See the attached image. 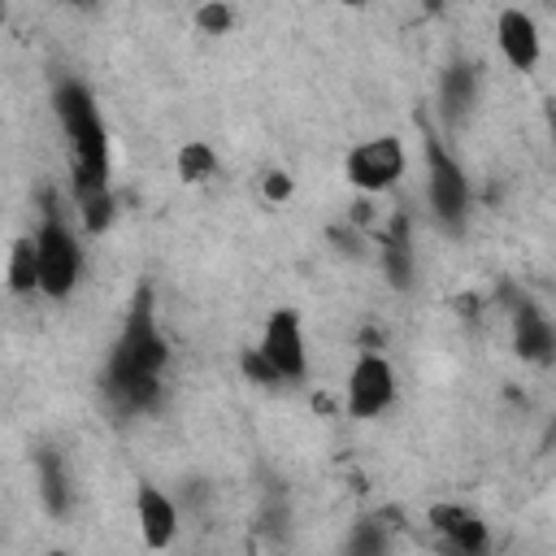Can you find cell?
<instances>
[{"instance_id": "8", "label": "cell", "mask_w": 556, "mask_h": 556, "mask_svg": "<svg viewBox=\"0 0 556 556\" xmlns=\"http://www.w3.org/2000/svg\"><path fill=\"white\" fill-rule=\"evenodd\" d=\"M369 252L387 278L391 291H413L417 287V248H413V230H408V213H391L378 222V230L369 235Z\"/></svg>"}, {"instance_id": "22", "label": "cell", "mask_w": 556, "mask_h": 556, "mask_svg": "<svg viewBox=\"0 0 556 556\" xmlns=\"http://www.w3.org/2000/svg\"><path fill=\"white\" fill-rule=\"evenodd\" d=\"M4 17H9V9H4V0H0V22H4Z\"/></svg>"}, {"instance_id": "9", "label": "cell", "mask_w": 556, "mask_h": 556, "mask_svg": "<svg viewBox=\"0 0 556 556\" xmlns=\"http://www.w3.org/2000/svg\"><path fill=\"white\" fill-rule=\"evenodd\" d=\"M495 48H500V56L517 74H530L543 61V30H539L534 13L517 9V4L500 9V17H495Z\"/></svg>"}, {"instance_id": "1", "label": "cell", "mask_w": 556, "mask_h": 556, "mask_svg": "<svg viewBox=\"0 0 556 556\" xmlns=\"http://www.w3.org/2000/svg\"><path fill=\"white\" fill-rule=\"evenodd\" d=\"M52 113L61 122V135L70 143V191L87 195L109 187V135L100 122V104L83 78H61L52 91Z\"/></svg>"}, {"instance_id": "12", "label": "cell", "mask_w": 556, "mask_h": 556, "mask_svg": "<svg viewBox=\"0 0 556 556\" xmlns=\"http://www.w3.org/2000/svg\"><path fill=\"white\" fill-rule=\"evenodd\" d=\"M508 317H513V348H517V356L530 361V365H552L556 330H552L547 313H539L530 300H521V304H513Z\"/></svg>"}, {"instance_id": "20", "label": "cell", "mask_w": 556, "mask_h": 556, "mask_svg": "<svg viewBox=\"0 0 556 556\" xmlns=\"http://www.w3.org/2000/svg\"><path fill=\"white\" fill-rule=\"evenodd\" d=\"M239 369H243V378H248V382H256V387H278V374L265 365V356H261L256 348H243Z\"/></svg>"}, {"instance_id": "17", "label": "cell", "mask_w": 556, "mask_h": 556, "mask_svg": "<svg viewBox=\"0 0 556 556\" xmlns=\"http://www.w3.org/2000/svg\"><path fill=\"white\" fill-rule=\"evenodd\" d=\"M39 495H43V508L52 517H61L70 508V473H65L61 456H52V452L39 456Z\"/></svg>"}, {"instance_id": "6", "label": "cell", "mask_w": 556, "mask_h": 556, "mask_svg": "<svg viewBox=\"0 0 556 556\" xmlns=\"http://www.w3.org/2000/svg\"><path fill=\"white\" fill-rule=\"evenodd\" d=\"M408 174V152L400 135H374L348 148L343 156V178L361 191V195H387L404 182Z\"/></svg>"}, {"instance_id": "14", "label": "cell", "mask_w": 556, "mask_h": 556, "mask_svg": "<svg viewBox=\"0 0 556 556\" xmlns=\"http://www.w3.org/2000/svg\"><path fill=\"white\" fill-rule=\"evenodd\" d=\"M4 287L9 295L26 300L39 295V252H35V235H17L4 252Z\"/></svg>"}, {"instance_id": "3", "label": "cell", "mask_w": 556, "mask_h": 556, "mask_svg": "<svg viewBox=\"0 0 556 556\" xmlns=\"http://www.w3.org/2000/svg\"><path fill=\"white\" fill-rule=\"evenodd\" d=\"M165 365H169V343L161 334V321H156V308H152V291L143 287L130 304V317L122 326V339L109 356V374H104V391H117L126 378H139V374H156L165 378Z\"/></svg>"}, {"instance_id": "18", "label": "cell", "mask_w": 556, "mask_h": 556, "mask_svg": "<svg viewBox=\"0 0 556 556\" xmlns=\"http://www.w3.org/2000/svg\"><path fill=\"white\" fill-rule=\"evenodd\" d=\"M191 22H195V30H200V35L222 39V35H230V30H235L239 13H235V4H230V0H200V4H195V13H191Z\"/></svg>"}, {"instance_id": "10", "label": "cell", "mask_w": 556, "mask_h": 556, "mask_svg": "<svg viewBox=\"0 0 556 556\" xmlns=\"http://www.w3.org/2000/svg\"><path fill=\"white\" fill-rule=\"evenodd\" d=\"M426 521H430V530L443 539V547H452V552H460V556H478V552L491 547L486 521H482L473 508H465V504L439 500V504L426 508Z\"/></svg>"}, {"instance_id": "2", "label": "cell", "mask_w": 556, "mask_h": 556, "mask_svg": "<svg viewBox=\"0 0 556 556\" xmlns=\"http://www.w3.org/2000/svg\"><path fill=\"white\" fill-rule=\"evenodd\" d=\"M421 161H426V200H430V217L443 235H465L469 213H473V187L469 174L460 165V156L443 143V135L434 126L421 122Z\"/></svg>"}, {"instance_id": "19", "label": "cell", "mask_w": 556, "mask_h": 556, "mask_svg": "<svg viewBox=\"0 0 556 556\" xmlns=\"http://www.w3.org/2000/svg\"><path fill=\"white\" fill-rule=\"evenodd\" d=\"M291 195H295V178H291L287 169H265V174H261V200H265V204L278 208V204H287Z\"/></svg>"}, {"instance_id": "4", "label": "cell", "mask_w": 556, "mask_h": 556, "mask_svg": "<svg viewBox=\"0 0 556 556\" xmlns=\"http://www.w3.org/2000/svg\"><path fill=\"white\" fill-rule=\"evenodd\" d=\"M35 252H39V295L70 300L83 278V235L56 208H43V222L35 230Z\"/></svg>"}, {"instance_id": "13", "label": "cell", "mask_w": 556, "mask_h": 556, "mask_svg": "<svg viewBox=\"0 0 556 556\" xmlns=\"http://www.w3.org/2000/svg\"><path fill=\"white\" fill-rule=\"evenodd\" d=\"M473 100H478V70L456 61L443 70L439 78V104H443V117L447 122H465L473 113Z\"/></svg>"}, {"instance_id": "7", "label": "cell", "mask_w": 556, "mask_h": 556, "mask_svg": "<svg viewBox=\"0 0 556 556\" xmlns=\"http://www.w3.org/2000/svg\"><path fill=\"white\" fill-rule=\"evenodd\" d=\"M256 352L265 365L278 374V382H304L308 374V343H304V321L295 308H274L261 326Z\"/></svg>"}, {"instance_id": "11", "label": "cell", "mask_w": 556, "mask_h": 556, "mask_svg": "<svg viewBox=\"0 0 556 556\" xmlns=\"http://www.w3.org/2000/svg\"><path fill=\"white\" fill-rule=\"evenodd\" d=\"M135 521H139V539L152 552L174 547V539H178V504L161 486L139 482V491H135Z\"/></svg>"}, {"instance_id": "16", "label": "cell", "mask_w": 556, "mask_h": 556, "mask_svg": "<svg viewBox=\"0 0 556 556\" xmlns=\"http://www.w3.org/2000/svg\"><path fill=\"white\" fill-rule=\"evenodd\" d=\"M174 174H178L187 187H200V182H208V178L217 174V152H213L204 139H187V143H178V152H174Z\"/></svg>"}, {"instance_id": "15", "label": "cell", "mask_w": 556, "mask_h": 556, "mask_svg": "<svg viewBox=\"0 0 556 556\" xmlns=\"http://www.w3.org/2000/svg\"><path fill=\"white\" fill-rule=\"evenodd\" d=\"M74 213H78V230H83L87 239H100V235L113 226V217H117V195H113V187L74 195Z\"/></svg>"}, {"instance_id": "5", "label": "cell", "mask_w": 556, "mask_h": 556, "mask_svg": "<svg viewBox=\"0 0 556 556\" xmlns=\"http://www.w3.org/2000/svg\"><path fill=\"white\" fill-rule=\"evenodd\" d=\"M395 395H400V374L391 356L382 348H356V361L348 365V378H343V408L356 421H374L391 413Z\"/></svg>"}, {"instance_id": "21", "label": "cell", "mask_w": 556, "mask_h": 556, "mask_svg": "<svg viewBox=\"0 0 556 556\" xmlns=\"http://www.w3.org/2000/svg\"><path fill=\"white\" fill-rule=\"evenodd\" d=\"M387 547V534H382V517H369L361 521V534L348 539V552H382Z\"/></svg>"}]
</instances>
